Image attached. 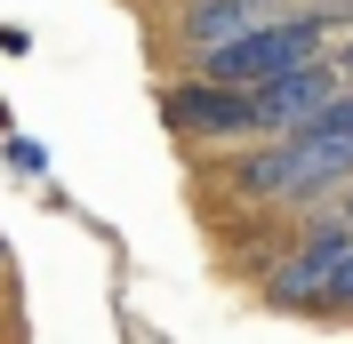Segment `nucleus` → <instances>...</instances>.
<instances>
[{
	"instance_id": "f257e3e1",
	"label": "nucleus",
	"mask_w": 353,
	"mask_h": 344,
	"mask_svg": "<svg viewBox=\"0 0 353 344\" xmlns=\"http://www.w3.org/2000/svg\"><path fill=\"white\" fill-rule=\"evenodd\" d=\"M345 248H353V233L337 224V208L313 216V233L297 240L273 272H265L257 297L273 304V312H330V280H337V264H345Z\"/></svg>"
},
{
	"instance_id": "f03ea898",
	"label": "nucleus",
	"mask_w": 353,
	"mask_h": 344,
	"mask_svg": "<svg viewBox=\"0 0 353 344\" xmlns=\"http://www.w3.org/2000/svg\"><path fill=\"white\" fill-rule=\"evenodd\" d=\"M161 129H176L185 144H257V112H249L241 88L176 80V88H161Z\"/></svg>"
},
{
	"instance_id": "7ed1b4c3",
	"label": "nucleus",
	"mask_w": 353,
	"mask_h": 344,
	"mask_svg": "<svg viewBox=\"0 0 353 344\" xmlns=\"http://www.w3.org/2000/svg\"><path fill=\"white\" fill-rule=\"evenodd\" d=\"M345 96V80H337V65H305V72H281V80L249 88V112H257V144H273V136H305L321 112Z\"/></svg>"
},
{
	"instance_id": "20e7f679",
	"label": "nucleus",
	"mask_w": 353,
	"mask_h": 344,
	"mask_svg": "<svg viewBox=\"0 0 353 344\" xmlns=\"http://www.w3.org/2000/svg\"><path fill=\"white\" fill-rule=\"evenodd\" d=\"M265 17H273V0H185V8H176V48L201 65V56L249 41Z\"/></svg>"
},
{
	"instance_id": "39448f33",
	"label": "nucleus",
	"mask_w": 353,
	"mask_h": 344,
	"mask_svg": "<svg viewBox=\"0 0 353 344\" xmlns=\"http://www.w3.org/2000/svg\"><path fill=\"white\" fill-rule=\"evenodd\" d=\"M233 193L257 200V208H289V144L273 136V144H249L241 160H233Z\"/></svg>"
},
{
	"instance_id": "423d86ee",
	"label": "nucleus",
	"mask_w": 353,
	"mask_h": 344,
	"mask_svg": "<svg viewBox=\"0 0 353 344\" xmlns=\"http://www.w3.org/2000/svg\"><path fill=\"white\" fill-rule=\"evenodd\" d=\"M305 136H345V144H353V88H345V96H337L330 112H321V120H313Z\"/></svg>"
},
{
	"instance_id": "0eeeda50",
	"label": "nucleus",
	"mask_w": 353,
	"mask_h": 344,
	"mask_svg": "<svg viewBox=\"0 0 353 344\" xmlns=\"http://www.w3.org/2000/svg\"><path fill=\"white\" fill-rule=\"evenodd\" d=\"M330 312H353V248H345V264H337V280H330Z\"/></svg>"
},
{
	"instance_id": "6e6552de",
	"label": "nucleus",
	"mask_w": 353,
	"mask_h": 344,
	"mask_svg": "<svg viewBox=\"0 0 353 344\" xmlns=\"http://www.w3.org/2000/svg\"><path fill=\"white\" fill-rule=\"evenodd\" d=\"M8 169H24V176H41V144H24V136H8Z\"/></svg>"
},
{
	"instance_id": "1a4fd4ad",
	"label": "nucleus",
	"mask_w": 353,
	"mask_h": 344,
	"mask_svg": "<svg viewBox=\"0 0 353 344\" xmlns=\"http://www.w3.org/2000/svg\"><path fill=\"white\" fill-rule=\"evenodd\" d=\"M337 224H345V233H353V193H337Z\"/></svg>"
}]
</instances>
